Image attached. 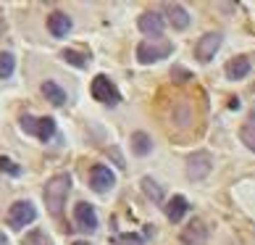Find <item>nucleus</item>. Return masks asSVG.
<instances>
[{
    "instance_id": "f257e3e1",
    "label": "nucleus",
    "mask_w": 255,
    "mask_h": 245,
    "mask_svg": "<svg viewBox=\"0 0 255 245\" xmlns=\"http://www.w3.org/2000/svg\"><path fill=\"white\" fill-rule=\"evenodd\" d=\"M69 190H71V174L69 172H61L48 180L45 185V203H48V211L53 216H61L63 211V203L69 198Z\"/></svg>"
},
{
    "instance_id": "f8f14e48",
    "label": "nucleus",
    "mask_w": 255,
    "mask_h": 245,
    "mask_svg": "<svg viewBox=\"0 0 255 245\" xmlns=\"http://www.w3.org/2000/svg\"><path fill=\"white\" fill-rule=\"evenodd\" d=\"M71 18H69V13H63V11H53L50 16H48V29H50V34L53 37H66L71 32Z\"/></svg>"
},
{
    "instance_id": "20e7f679",
    "label": "nucleus",
    "mask_w": 255,
    "mask_h": 245,
    "mask_svg": "<svg viewBox=\"0 0 255 245\" xmlns=\"http://www.w3.org/2000/svg\"><path fill=\"white\" fill-rule=\"evenodd\" d=\"M34 219H37V209L29 201H16L11 206V211H8V224H11V230H24L26 224H32Z\"/></svg>"
},
{
    "instance_id": "39448f33",
    "label": "nucleus",
    "mask_w": 255,
    "mask_h": 245,
    "mask_svg": "<svg viewBox=\"0 0 255 245\" xmlns=\"http://www.w3.org/2000/svg\"><path fill=\"white\" fill-rule=\"evenodd\" d=\"M92 98L100 103H108V106H116L119 103V90L113 87V82L106 77V74H98L92 79Z\"/></svg>"
},
{
    "instance_id": "a878e982",
    "label": "nucleus",
    "mask_w": 255,
    "mask_h": 245,
    "mask_svg": "<svg viewBox=\"0 0 255 245\" xmlns=\"http://www.w3.org/2000/svg\"><path fill=\"white\" fill-rule=\"evenodd\" d=\"M74 245H90V243H84V240H79V243H74Z\"/></svg>"
},
{
    "instance_id": "aec40b11",
    "label": "nucleus",
    "mask_w": 255,
    "mask_h": 245,
    "mask_svg": "<svg viewBox=\"0 0 255 245\" xmlns=\"http://www.w3.org/2000/svg\"><path fill=\"white\" fill-rule=\"evenodd\" d=\"M16 69V55L13 53H0V79L11 77Z\"/></svg>"
},
{
    "instance_id": "9d476101",
    "label": "nucleus",
    "mask_w": 255,
    "mask_h": 245,
    "mask_svg": "<svg viewBox=\"0 0 255 245\" xmlns=\"http://www.w3.org/2000/svg\"><path fill=\"white\" fill-rule=\"evenodd\" d=\"M182 243L184 245H205L208 243V230L200 219H192L187 227L182 230Z\"/></svg>"
},
{
    "instance_id": "ddd939ff",
    "label": "nucleus",
    "mask_w": 255,
    "mask_h": 245,
    "mask_svg": "<svg viewBox=\"0 0 255 245\" xmlns=\"http://www.w3.org/2000/svg\"><path fill=\"white\" fill-rule=\"evenodd\" d=\"M250 71V58L248 55H237V58H232L229 63H226V77L229 79H242L248 77Z\"/></svg>"
},
{
    "instance_id": "b1692460",
    "label": "nucleus",
    "mask_w": 255,
    "mask_h": 245,
    "mask_svg": "<svg viewBox=\"0 0 255 245\" xmlns=\"http://www.w3.org/2000/svg\"><path fill=\"white\" fill-rule=\"evenodd\" d=\"M0 169H3L5 174H11V177H18V174H21V169H18L8 156H0Z\"/></svg>"
},
{
    "instance_id": "1a4fd4ad",
    "label": "nucleus",
    "mask_w": 255,
    "mask_h": 245,
    "mask_svg": "<svg viewBox=\"0 0 255 245\" xmlns=\"http://www.w3.org/2000/svg\"><path fill=\"white\" fill-rule=\"evenodd\" d=\"M74 222H77V227L82 232H95L98 230V214L90 203H77V209H74Z\"/></svg>"
},
{
    "instance_id": "f3484780",
    "label": "nucleus",
    "mask_w": 255,
    "mask_h": 245,
    "mask_svg": "<svg viewBox=\"0 0 255 245\" xmlns=\"http://www.w3.org/2000/svg\"><path fill=\"white\" fill-rule=\"evenodd\" d=\"M131 150H134L137 156H147L150 150H153V140H150L145 132H134V135H131Z\"/></svg>"
},
{
    "instance_id": "7ed1b4c3",
    "label": "nucleus",
    "mask_w": 255,
    "mask_h": 245,
    "mask_svg": "<svg viewBox=\"0 0 255 245\" xmlns=\"http://www.w3.org/2000/svg\"><path fill=\"white\" fill-rule=\"evenodd\" d=\"M18 124H21L26 135H34V137L45 140V143L55 135V119H50V116H21Z\"/></svg>"
},
{
    "instance_id": "9b49d317",
    "label": "nucleus",
    "mask_w": 255,
    "mask_h": 245,
    "mask_svg": "<svg viewBox=\"0 0 255 245\" xmlns=\"http://www.w3.org/2000/svg\"><path fill=\"white\" fill-rule=\"evenodd\" d=\"M139 32H145V34H153V37H160L163 34V16H160L158 11H147L139 16Z\"/></svg>"
},
{
    "instance_id": "4be33fe9",
    "label": "nucleus",
    "mask_w": 255,
    "mask_h": 245,
    "mask_svg": "<svg viewBox=\"0 0 255 245\" xmlns=\"http://www.w3.org/2000/svg\"><path fill=\"white\" fill-rule=\"evenodd\" d=\"M61 55H63L66 63H74V66H79V69H82V66H87V58H84L82 53H77V50H63Z\"/></svg>"
},
{
    "instance_id": "6e6552de",
    "label": "nucleus",
    "mask_w": 255,
    "mask_h": 245,
    "mask_svg": "<svg viewBox=\"0 0 255 245\" xmlns=\"http://www.w3.org/2000/svg\"><path fill=\"white\" fill-rule=\"evenodd\" d=\"M113 185H116V177H113V172L108 166H103V164H98V166H92V172H90V187L95 193H108V190H113Z\"/></svg>"
},
{
    "instance_id": "0eeeda50",
    "label": "nucleus",
    "mask_w": 255,
    "mask_h": 245,
    "mask_svg": "<svg viewBox=\"0 0 255 245\" xmlns=\"http://www.w3.org/2000/svg\"><path fill=\"white\" fill-rule=\"evenodd\" d=\"M221 42H224V37H221V32H208V34H203L200 40H197V45H195V55H197V61H203V63H208L216 55V50L221 48Z\"/></svg>"
},
{
    "instance_id": "412c9836",
    "label": "nucleus",
    "mask_w": 255,
    "mask_h": 245,
    "mask_svg": "<svg viewBox=\"0 0 255 245\" xmlns=\"http://www.w3.org/2000/svg\"><path fill=\"white\" fill-rule=\"evenodd\" d=\"M24 245H53V240H50L42 230H34V232H29V235L24 238Z\"/></svg>"
},
{
    "instance_id": "4468645a",
    "label": "nucleus",
    "mask_w": 255,
    "mask_h": 245,
    "mask_svg": "<svg viewBox=\"0 0 255 245\" xmlns=\"http://www.w3.org/2000/svg\"><path fill=\"white\" fill-rule=\"evenodd\" d=\"M187 209H190V203H187V198L184 195H174L171 201L166 203V216L171 222H179L182 216L187 214Z\"/></svg>"
},
{
    "instance_id": "6ab92c4d",
    "label": "nucleus",
    "mask_w": 255,
    "mask_h": 245,
    "mask_svg": "<svg viewBox=\"0 0 255 245\" xmlns=\"http://www.w3.org/2000/svg\"><path fill=\"white\" fill-rule=\"evenodd\" d=\"M240 137H242V143L255 153V116H250L248 121H245V127H242V132H240Z\"/></svg>"
},
{
    "instance_id": "393cba45",
    "label": "nucleus",
    "mask_w": 255,
    "mask_h": 245,
    "mask_svg": "<svg viewBox=\"0 0 255 245\" xmlns=\"http://www.w3.org/2000/svg\"><path fill=\"white\" fill-rule=\"evenodd\" d=\"M0 245H8V240H5V235L0 232Z\"/></svg>"
},
{
    "instance_id": "dca6fc26",
    "label": "nucleus",
    "mask_w": 255,
    "mask_h": 245,
    "mask_svg": "<svg viewBox=\"0 0 255 245\" xmlns=\"http://www.w3.org/2000/svg\"><path fill=\"white\" fill-rule=\"evenodd\" d=\"M42 95L48 98L53 106H63V103H66V92L55 82H42Z\"/></svg>"
},
{
    "instance_id": "2eb2a0df",
    "label": "nucleus",
    "mask_w": 255,
    "mask_h": 245,
    "mask_svg": "<svg viewBox=\"0 0 255 245\" xmlns=\"http://www.w3.org/2000/svg\"><path fill=\"white\" fill-rule=\"evenodd\" d=\"M166 11H168V21H171L174 29H187L190 26V13L182 5H168Z\"/></svg>"
},
{
    "instance_id": "423d86ee",
    "label": "nucleus",
    "mask_w": 255,
    "mask_h": 245,
    "mask_svg": "<svg viewBox=\"0 0 255 245\" xmlns=\"http://www.w3.org/2000/svg\"><path fill=\"white\" fill-rule=\"evenodd\" d=\"M211 156L205 153V150H197V153H192L190 158H187V177L195 182L205 180L208 174H211Z\"/></svg>"
},
{
    "instance_id": "f03ea898",
    "label": "nucleus",
    "mask_w": 255,
    "mask_h": 245,
    "mask_svg": "<svg viewBox=\"0 0 255 245\" xmlns=\"http://www.w3.org/2000/svg\"><path fill=\"white\" fill-rule=\"evenodd\" d=\"M174 45L168 40H160V37H153V40H145L137 45V58L139 63H155L160 58H166V55H171Z\"/></svg>"
},
{
    "instance_id": "5701e85b",
    "label": "nucleus",
    "mask_w": 255,
    "mask_h": 245,
    "mask_svg": "<svg viewBox=\"0 0 255 245\" xmlns=\"http://www.w3.org/2000/svg\"><path fill=\"white\" fill-rule=\"evenodd\" d=\"M111 245H145V243H142L139 235H119V238L113 240Z\"/></svg>"
},
{
    "instance_id": "a211bd4d",
    "label": "nucleus",
    "mask_w": 255,
    "mask_h": 245,
    "mask_svg": "<svg viewBox=\"0 0 255 245\" xmlns=\"http://www.w3.org/2000/svg\"><path fill=\"white\" fill-rule=\"evenodd\" d=\"M142 193L147 195V198H153V201L158 203V201H163V190H160V185H155V180L153 177H142Z\"/></svg>"
}]
</instances>
